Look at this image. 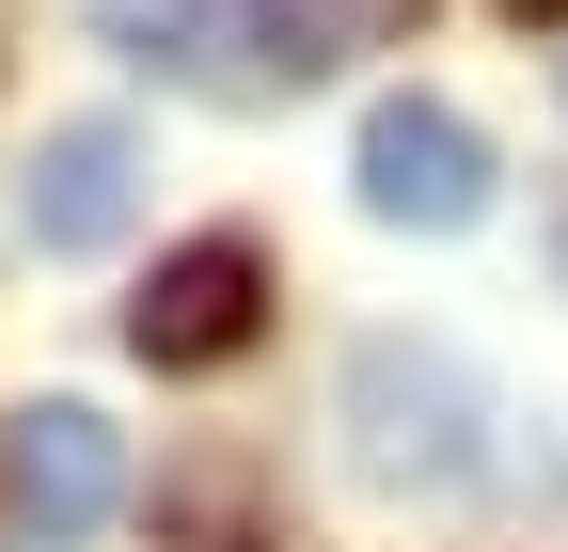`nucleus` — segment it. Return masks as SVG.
Here are the masks:
<instances>
[{
  "instance_id": "nucleus-3",
  "label": "nucleus",
  "mask_w": 568,
  "mask_h": 552,
  "mask_svg": "<svg viewBox=\"0 0 568 552\" xmlns=\"http://www.w3.org/2000/svg\"><path fill=\"white\" fill-rule=\"evenodd\" d=\"M347 190H364V222H395V237H474L489 222V143L443 95H379L364 143H347Z\"/></svg>"
},
{
  "instance_id": "nucleus-2",
  "label": "nucleus",
  "mask_w": 568,
  "mask_h": 552,
  "mask_svg": "<svg viewBox=\"0 0 568 552\" xmlns=\"http://www.w3.org/2000/svg\"><path fill=\"white\" fill-rule=\"evenodd\" d=\"M95 48L159 63V80H205V95H301L332 63V17H301V0H80Z\"/></svg>"
},
{
  "instance_id": "nucleus-5",
  "label": "nucleus",
  "mask_w": 568,
  "mask_h": 552,
  "mask_svg": "<svg viewBox=\"0 0 568 552\" xmlns=\"http://www.w3.org/2000/svg\"><path fill=\"white\" fill-rule=\"evenodd\" d=\"M0 490H17V536L63 552V536H95L126 505V427L95 395H32L17 427H0Z\"/></svg>"
},
{
  "instance_id": "nucleus-6",
  "label": "nucleus",
  "mask_w": 568,
  "mask_h": 552,
  "mask_svg": "<svg viewBox=\"0 0 568 552\" xmlns=\"http://www.w3.org/2000/svg\"><path fill=\"white\" fill-rule=\"evenodd\" d=\"M126 205H142V143H126L111 111H80V126H48V143H32V174H17V237L80 268V253L126 237Z\"/></svg>"
},
{
  "instance_id": "nucleus-4",
  "label": "nucleus",
  "mask_w": 568,
  "mask_h": 552,
  "mask_svg": "<svg viewBox=\"0 0 568 552\" xmlns=\"http://www.w3.org/2000/svg\"><path fill=\"white\" fill-rule=\"evenodd\" d=\"M253 331H268V253L253 237H190V253L142 268V300H126V348L159 379H222Z\"/></svg>"
},
{
  "instance_id": "nucleus-1",
  "label": "nucleus",
  "mask_w": 568,
  "mask_h": 552,
  "mask_svg": "<svg viewBox=\"0 0 568 552\" xmlns=\"http://www.w3.org/2000/svg\"><path fill=\"white\" fill-rule=\"evenodd\" d=\"M332 410H347V458H364L379 490H458V473L489 458L474 442L489 427V379L458 348H426V331H364L347 379H332Z\"/></svg>"
}]
</instances>
